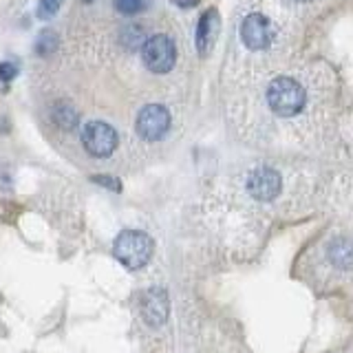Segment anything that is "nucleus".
Here are the masks:
<instances>
[{"instance_id": "17", "label": "nucleus", "mask_w": 353, "mask_h": 353, "mask_svg": "<svg viewBox=\"0 0 353 353\" xmlns=\"http://www.w3.org/2000/svg\"><path fill=\"white\" fill-rule=\"evenodd\" d=\"M82 3H93V0H82Z\"/></svg>"}, {"instance_id": "12", "label": "nucleus", "mask_w": 353, "mask_h": 353, "mask_svg": "<svg viewBox=\"0 0 353 353\" xmlns=\"http://www.w3.org/2000/svg\"><path fill=\"white\" fill-rule=\"evenodd\" d=\"M55 47H58V36H55L53 31H42L40 33V38H38V44H36V51L40 55H49L55 51Z\"/></svg>"}, {"instance_id": "6", "label": "nucleus", "mask_w": 353, "mask_h": 353, "mask_svg": "<svg viewBox=\"0 0 353 353\" xmlns=\"http://www.w3.org/2000/svg\"><path fill=\"white\" fill-rule=\"evenodd\" d=\"M283 188L281 174L272 168H256L248 176V192L259 201H272Z\"/></svg>"}, {"instance_id": "18", "label": "nucleus", "mask_w": 353, "mask_h": 353, "mask_svg": "<svg viewBox=\"0 0 353 353\" xmlns=\"http://www.w3.org/2000/svg\"><path fill=\"white\" fill-rule=\"evenodd\" d=\"M296 3H307V0H296Z\"/></svg>"}, {"instance_id": "3", "label": "nucleus", "mask_w": 353, "mask_h": 353, "mask_svg": "<svg viewBox=\"0 0 353 353\" xmlns=\"http://www.w3.org/2000/svg\"><path fill=\"white\" fill-rule=\"evenodd\" d=\"M176 62V47L168 36H152L143 44V64L152 73H168Z\"/></svg>"}, {"instance_id": "4", "label": "nucleus", "mask_w": 353, "mask_h": 353, "mask_svg": "<svg viewBox=\"0 0 353 353\" xmlns=\"http://www.w3.org/2000/svg\"><path fill=\"white\" fill-rule=\"evenodd\" d=\"M82 143L93 157H108L117 148V132L106 121H88L82 128Z\"/></svg>"}, {"instance_id": "13", "label": "nucleus", "mask_w": 353, "mask_h": 353, "mask_svg": "<svg viewBox=\"0 0 353 353\" xmlns=\"http://www.w3.org/2000/svg\"><path fill=\"white\" fill-rule=\"evenodd\" d=\"M62 3H64V0H40L38 16H40L42 20H47V18L55 16V14H58V9H60Z\"/></svg>"}, {"instance_id": "7", "label": "nucleus", "mask_w": 353, "mask_h": 353, "mask_svg": "<svg viewBox=\"0 0 353 353\" xmlns=\"http://www.w3.org/2000/svg\"><path fill=\"white\" fill-rule=\"evenodd\" d=\"M139 309L143 320L150 327H161L165 320H168L170 314V303H168V294L163 290H148L143 292L141 301H139Z\"/></svg>"}, {"instance_id": "11", "label": "nucleus", "mask_w": 353, "mask_h": 353, "mask_svg": "<svg viewBox=\"0 0 353 353\" xmlns=\"http://www.w3.org/2000/svg\"><path fill=\"white\" fill-rule=\"evenodd\" d=\"M152 5V0H115L117 11H121L124 16H135L146 11Z\"/></svg>"}, {"instance_id": "9", "label": "nucleus", "mask_w": 353, "mask_h": 353, "mask_svg": "<svg viewBox=\"0 0 353 353\" xmlns=\"http://www.w3.org/2000/svg\"><path fill=\"white\" fill-rule=\"evenodd\" d=\"M219 33V14L214 9L205 11L199 20V27H196V49L201 55H205L210 51V47L214 44V38Z\"/></svg>"}, {"instance_id": "5", "label": "nucleus", "mask_w": 353, "mask_h": 353, "mask_svg": "<svg viewBox=\"0 0 353 353\" xmlns=\"http://www.w3.org/2000/svg\"><path fill=\"white\" fill-rule=\"evenodd\" d=\"M170 128V113L161 104H148L137 115V132L146 141L161 139Z\"/></svg>"}, {"instance_id": "16", "label": "nucleus", "mask_w": 353, "mask_h": 353, "mask_svg": "<svg viewBox=\"0 0 353 353\" xmlns=\"http://www.w3.org/2000/svg\"><path fill=\"white\" fill-rule=\"evenodd\" d=\"M174 5H179L181 9H188V7H194V5H199L201 0H172Z\"/></svg>"}, {"instance_id": "2", "label": "nucleus", "mask_w": 353, "mask_h": 353, "mask_svg": "<svg viewBox=\"0 0 353 353\" xmlns=\"http://www.w3.org/2000/svg\"><path fill=\"white\" fill-rule=\"evenodd\" d=\"M270 108L281 117H292L305 106V88L292 77H276L268 88Z\"/></svg>"}, {"instance_id": "8", "label": "nucleus", "mask_w": 353, "mask_h": 353, "mask_svg": "<svg viewBox=\"0 0 353 353\" xmlns=\"http://www.w3.org/2000/svg\"><path fill=\"white\" fill-rule=\"evenodd\" d=\"M241 40L245 42V47L252 51L265 49L272 40L270 20L261 14H250L241 25Z\"/></svg>"}, {"instance_id": "15", "label": "nucleus", "mask_w": 353, "mask_h": 353, "mask_svg": "<svg viewBox=\"0 0 353 353\" xmlns=\"http://www.w3.org/2000/svg\"><path fill=\"white\" fill-rule=\"evenodd\" d=\"M93 181L95 183H102V185H106L108 190H121V183L117 181V179H113V176H93Z\"/></svg>"}, {"instance_id": "1", "label": "nucleus", "mask_w": 353, "mask_h": 353, "mask_svg": "<svg viewBox=\"0 0 353 353\" xmlns=\"http://www.w3.org/2000/svg\"><path fill=\"white\" fill-rule=\"evenodd\" d=\"M113 254L124 268L139 270L152 256V241L139 230H124L115 241Z\"/></svg>"}, {"instance_id": "10", "label": "nucleus", "mask_w": 353, "mask_h": 353, "mask_svg": "<svg viewBox=\"0 0 353 353\" xmlns=\"http://www.w3.org/2000/svg\"><path fill=\"white\" fill-rule=\"evenodd\" d=\"M329 259L340 270H347L353 263V245L347 239H338L329 245Z\"/></svg>"}, {"instance_id": "14", "label": "nucleus", "mask_w": 353, "mask_h": 353, "mask_svg": "<svg viewBox=\"0 0 353 353\" xmlns=\"http://www.w3.org/2000/svg\"><path fill=\"white\" fill-rule=\"evenodd\" d=\"M16 73H18V64H11V62L0 64V80H14Z\"/></svg>"}]
</instances>
